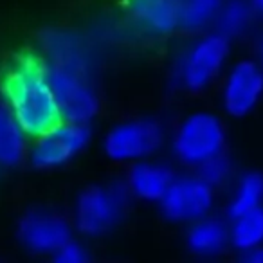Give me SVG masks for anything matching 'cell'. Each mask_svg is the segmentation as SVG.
<instances>
[{"mask_svg":"<svg viewBox=\"0 0 263 263\" xmlns=\"http://www.w3.org/2000/svg\"><path fill=\"white\" fill-rule=\"evenodd\" d=\"M2 96L24 134L36 139L62 121L47 63L33 52L15 56L2 76Z\"/></svg>","mask_w":263,"mask_h":263,"instance_id":"6da1fadb","label":"cell"},{"mask_svg":"<svg viewBox=\"0 0 263 263\" xmlns=\"http://www.w3.org/2000/svg\"><path fill=\"white\" fill-rule=\"evenodd\" d=\"M126 184L110 182L88 186L74 205V223L87 236H101L123 220L130 200Z\"/></svg>","mask_w":263,"mask_h":263,"instance_id":"7a4b0ae2","label":"cell"},{"mask_svg":"<svg viewBox=\"0 0 263 263\" xmlns=\"http://www.w3.org/2000/svg\"><path fill=\"white\" fill-rule=\"evenodd\" d=\"M226 144L223 124L211 112H195L179 126L173 139V152L186 166H200L204 161L222 154Z\"/></svg>","mask_w":263,"mask_h":263,"instance_id":"3957f363","label":"cell"},{"mask_svg":"<svg viewBox=\"0 0 263 263\" xmlns=\"http://www.w3.org/2000/svg\"><path fill=\"white\" fill-rule=\"evenodd\" d=\"M164 143V126L157 119L141 117L114 126L105 137V154L112 161H143L157 154Z\"/></svg>","mask_w":263,"mask_h":263,"instance_id":"277c9868","label":"cell"},{"mask_svg":"<svg viewBox=\"0 0 263 263\" xmlns=\"http://www.w3.org/2000/svg\"><path fill=\"white\" fill-rule=\"evenodd\" d=\"M90 141L87 123L60 121L42 136L36 137L31 148L29 161L38 170H52L67 164L85 150Z\"/></svg>","mask_w":263,"mask_h":263,"instance_id":"5b68a950","label":"cell"},{"mask_svg":"<svg viewBox=\"0 0 263 263\" xmlns=\"http://www.w3.org/2000/svg\"><path fill=\"white\" fill-rule=\"evenodd\" d=\"M49 83L63 121L88 123L98 112V98L80 70L63 65H47Z\"/></svg>","mask_w":263,"mask_h":263,"instance_id":"8992f818","label":"cell"},{"mask_svg":"<svg viewBox=\"0 0 263 263\" xmlns=\"http://www.w3.org/2000/svg\"><path fill=\"white\" fill-rule=\"evenodd\" d=\"M229 54V38L223 34H208L197 40L179 63V80L191 92L204 90L220 74Z\"/></svg>","mask_w":263,"mask_h":263,"instance_id":"52a82bcc","label":"cell"},{"mask_svg":"<svg viewBox=\"0 0 263 263\" xmlns=\"http://www.w3.org/2000/svg\"><path fill=\"white\" fill-rule=\"evenodd\" d=\"M213 186L198 175L175 177L162 195L161 211L172 222H197L213 208Z\"/></svg>","mask_w":263,"mask_h":263,"instance_id":"ba28073f","label":"cell"},{"mask_svg":"<svg viewBox=\"0 0 263 263\" xmlns=\"http://www.w3.org/2000/svg\"><path fill=\"white\" fill-rule=\"evenodd\" d=\"M70 234V223L51 209H31L18 222L20 241L38 254H54Z\"/></svg>","mask_w":263,"mask_h":263,"instance_id":"9c48e42d","label":"cell"},{"mask_svg":"<svg viewBox=\"0 0 263 263\" xmlns=\"http://www.w3.org/2000/svg\"><path fill=\"white\" fill-rule=\"evenodd\" d=\"M263 96V67L258 63L238 62L223 83L222 103L229 116L243 117L258 105Z\"/></svg>","mask_w":263,"mask_h":263,"instance_id":"30bf717a","label":"cell"},{"mask_svg":"<svg viewBox=\"0 0 263 263\" xmlns=\"http://www.w3.org/2000/svg\"><path fill=\"white\" fill-rule=\"evenodd\" d=\"M128 11L150 34L164 36L180 26V0H128Z\"/></svg>","mask_w":263,"mask_h":263,"instance_id":"8fae6325","label":"cell"},{"mask_svg":"<svg viewBox=\"0 0 263 263\" xmlns=\"http://www.w3.org/2000/svg\"><path fill=\"white\" fill-rule=\"evenodd\" d=\"M173 179L175 177L168 166L155 162H137L128 172L126 186L130 193L141 200L159 202Z\"/></svg>","mask_w":263,"mask_h":263,"instance_id":"7c38bea8","label":"cell"},{"mask_svg":"<svg viewBox=\"0 0 263 263\" xmlns=\"http://www.w3.org/2000/svg\"><path fill=\"white\" fill-rule=\"evenodd\" d=\"M229 243V229L222 220L200 218L187 233V247L198 256H216Z\"/></svg>","mask_w":263,"mask_h":263,"instance_id":"4fadbf2b","label":"cell"},{"mask_svg":"<svg viewBox=\"0 0 263 263\" xmlns=\"http://www.w3.org/2000/svg\"><path fill=\"white\" fill-rule=\"evenodd\" d=\"M26 152V134L6 103H0V164L15 166Z\"/></svg>","mask_w":263,"mask_h":263,"instance_id":"5bb4252c","label":"cell"},{"mask_svg":"<svg viewBox=\"0 0 263 263\" xmlns=\"http://www.w3.org/2000/svg\"><path fill=\"white\" fill-rule=\"evenodd\" d=\"M234 222L229 229V241L234 249L245 252L263 245V205L233 216Z\"/></svg>","mask_w":263,"mask_h":263,"instance_id":"9a60e30c","label":"cell"},{"mask_svg":"<svg viewBox=\"0 0 263 263\" xmlns=\"http://www.w3.org/2000/svg\"><path fill=\"white\" fill-rule=\"evenodd\" d=\"M254 13V6L249 0H227L216 15L218 33L226 38H236L249 27Z\"/></svg>","mask_w":263,"mask_h":263,"instance_id":"2e32d148","label":"cell"},{"mask_svg":"<svg viewBox=\"0 0 263 263\" xmlns=\"http://www.w3.org/2000/svg\"><path fill=\"white\" fill-rule=\"evenodd\" d=\"M263 205V175L258 172L245 173L236 186L229 204V215L236 216Z\"/></svg>","mask_w":263,"mask_h":263,"instance_id":"e0dca14e","label":"cell"},{"mask_svg":"<svg viewBox=\"0 0 263 263\" xmlns=\"http://www.w3.org/2000/svg\"><path fill=\"white\" fill-rule=\"evenodd\" d=\"M223 0H180V27L197 31L216 18Z\"/></svg>","mask_w":263,"mask_h":263,"instance_id":"ac0fdd59","label":"cell"},{"mask_svg":"<svg viewBox=\"0 0 263 263\" xmlns=\"http://www.w3.org/2000/svg\"><path fill=\"white\" fill-rule=\"evenodd\" d=\"M197 175L209 186H222L231 177V162L223 154H218L215 157L204 161L200 166H197Z\"/></svg>","mask_w":263,"mask_h":263,"instance_id":"d6986e66","label":"cell"},{"mask_svg":"<svg viewBox=\"0 0 263 263\" xmlns=\"http://www.w3.org/2000/svg\"><path fill=\"white\" fill-rule=\"evenodd\" d=\"M52 256L58 263H85L88 259L85 247L74 240L65 241Z\"/></svg>","mask_w":263,"mask_h":263,"instance_id":"ffe728a7","label":"cell"},{"mask_svg":"<svg viewBox=\"0 0 263 263\" xmlns=\"http://www.w3.org/2000/svg\"><path fill=\"white\" fill-rule=\"evenodd\" d=\"M243 259L249 263H263V245H258V247L245 251Z\"/></svg>","mask_w":263,"mask_h":263,"instance_id":"44dd1931","label":"cell"},{"mask_svg":"<svg viewBox=\"0 0 263 263\" xmlns=\"http://www.w3.org/2000/svg\"><path fill=\"white\" fill-rule=\"evenodd\" d=\"M251 2H252V6H254V11L263 15V0H251Z\"/></svg>","mask_w":263,"mask_h":263,"instance_id":"7402d4cb","label":"cell"},{"mask_svg":"<svg viewBox=\"0 0 263 263\" xmlns=\"http://www.w3.org/2000/svg\"><path fill=\"white\" fill-rule=\"evenodd\" d=\"M259 60H261V67H263V38L259 42Z\"/></svg>","mask_w":263,"mask_h":263,"instance_id":"603a6c76","label":"cell"}]
</instances>
